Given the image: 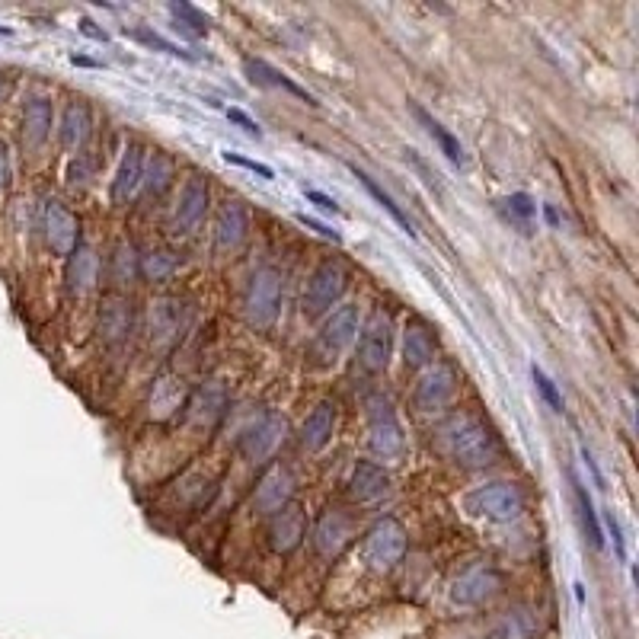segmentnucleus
I'll return each instance as SVG.
<instances>
[{
	"label": "nucleus",
	"mask_w": 639,
	"mask_h": 639,
	"mask_svg": "<svg viewBox=\"0 0 639 639\" xmlns=\"http://www.w3.org/2000/svg\"><path fill=\"white\" fill-rule=\"evenodd\" d=\"M90 128H93V122H90V109H87V103L71 100L68 106H64L58 138H61V144H64V147H68V151H80V147L87 144Z\"/></svg>",
	"instance_id": "a878e982"
},
{
	"label": "nucleus",
	"mask_w": 639,
	"mask_h": 639,
	"mask_svg": "<svg viewBox=\"0 0 639 639\" xmlns=\"http://www.w3.org/2000/svg\"><path fill=\"white\" fill-rule=\"evenodd\" d=\"M96 278H100V259H96V250L90 243H80V247L68 256V269H64L68 294L84 298V294L96 285Z\"/></svg>",
	"instance_id": "4be33fe9"
},
{
	"label": "nucleus",
	"mask_w": 639,
	"mask_h": 639,
	"mask_svg": "<svg viewBox=\"0 0 639 639\" xmlns=\"http://www.w3.org/2000/svg\"><path fill=\"white\" fill-rule=\"evenodd\" d=\"M55 106L48 96H32L23 109V147L26 151H39V147L52 135Z\"/></svg>",
	"instance_id": "5701e85b"
},
{
	"label": "nucleus",
	"mask_w": 639,
	"mask_h": 639,
	"mask_svg": "<svg viewBox=\"0 0 639 639\" xmlns=\"http://www.w3.org/2000/svg\"><path fill=\"white\" fill-rule=\"evenodd\" d=\"M250 234V211L240 199L221 202L215 215V253H234L247 243Z\"/></svg>",
	"instance_id": "dca6fc26"
},
{
	"label": "nucleus",
	"mask_w": 639,
	"mask_h": 639,
	"mask_svg": "<svg viewBox=\"0 0 639 639\" xmlns=\"http://www.w3.org/2000/svg\"><path fill=\"white\" fill-rule=\"evenodd\" d=\"M467 509L473 515L486 518V521L509 524L515 518H521V512H524V493L515 483L496 480V483H486L480 489H473V493L467 496Z\"/></svg>",
	"instance_id": "6e6552de"
},
{
	"label": "nucleus",
	"mask_w": 639,
	"mask_h": 639,
	"mask_svg": "<svg viewBox=\"0 0 639 639\" xmlns=\"http://www.w3.org/2000/svg\"><path fill=\"white\" fill-rule=\"evenodd\" d=\"M294 496V477H291V470L282 464V461H275L266 467V473L259 477L256 489H253V512L256 515H275V512H282L285 505L291 502Z\"/></svg>",
	"instance_id": "4468645a"
},
{
	"label": "nucleus",
	"mask_w": 639,
	"mask_h": 639,
	"mask_svg": "<svg viewBox=\"0 0 639 639\" xmlns=\"http://www.w3.org/2000/svg\"><path fill=\"white\" fill-rule=\"evenodd\" d=\"M457 390H461V378H457L454 365L438 362L419 378L413 390V406L419 413H441L457 400Z\"/></svg>",
	"instance_id": "1a4fd4ad"
},
{
	"label": "nucleus",
	"mask_w": 639,
	"mask_h": 639,
	"mask_svg": "<svg viewBox=\"0 0 639 639\" xmlns=\"http://www.w3.org/2000/svg\"><path fill=\"white\" fill-rule=\"evenodd\" d=\"M435 438L461 470H486L499 461V438L473 413H451L438 425Z\"/></svg>",
	"instance_id": "f257e3e1"
},
{
	"label": "nucleus",
	"mask_w": 639,
	"mask_h": 639,
	"mask_svg": "<svg viewBox=\"0 0 639 639\" xmlns=\"http://www.w3.org/2000/svg\"><path fill=\"white\" fill-rule=\"evenodd\" d=\"M435 355H438V336L429 323L422 317L406 320L403 326V362L409 371H422L435 365Z\"/></svg>",
	"instance_id": "a211bd4d"
},
{
	"label": "nucleus",
	"mask_w": 639,
	"mask_h": 639,
	"mask_svg": "<svg viewBox=\"0 0 639 639\" xmlns=\"http://www.w3.org/2000/svg\"><path fill=\"white\" fill-rule=\"evenodd\" d=\"M608 528H611V534H614V544H617V553H620V560H624V537H620V528H617V521H614V515H608Z\"/></svg>",
	"instance_id": "49530a36"
},
{
	"label": "nucleus",
	"mask_w": 639,
	"mask_h": 639,
	"mask_svg": "<svg viewBox=\"0 0 639 639\" xmlns=\"http://www.w3.org/2000/svg\"><path fill=\"white\" fill-rule=\"evenodd\" d=\"M358 355L355 362L365 374H381L390 365V352H393V320L384 307H378L374 314L365 320V326L358 330Z\"/></svg>",
	"instance_id": "423d86ee"
},
{
	"label": "nucleus",
	"mask_w": 639,
	"mask_h": 639,
	"mask_svg": "<svg viewBox=\"0 0 639 639\" xmlns=\"http://www.w3.org/2000/svg\"><path fill=\"white\" fill-rule=\"evenodd\" d=\"M413 112H416V119H419L425 128H429V135H432V138H435V144L441 147V154H445L451 163H464V147H461V141H457V138L451 135V131H448L445 125H441L438 119H432L429 112H425L422 106H413Z\"/></svg>",
	"instance_id": "2f4dec72"
},
{
	"label": "nucleus",
	"mask_w": 639,
	"mask_h": 639,
	"mask_svg": "<svg viewBox=\"0 0 639 639\" xmlns=\"http://www.w3.org/2000/svg\"><path fill=\"white\" fill-rule=\"evenodd\" d=\"M352 537H355V524L342 509H326L314 524V534H310L320 560H336V556L352 544Z\"/></svg>",
	"instance_id": "2eb2a0df"
},
{
	"label": "nucleus",
	"mask_w": 639,
	"mask_h": 639,
	"mask_svg": "<svg viewBox=\"0 0 639 639\" xmlns=\"http://www.w3.org/2000/svg\"><path fill=\"white\" fill-rule=\"evenodd\" d=\"M176 272V259L167 250H147L141 256V275L147 282H167V278Z\"/></svg>",
	"instance_id": "c9c22d12"
},
{
	"label": "nucleus",
	"mask_w": 639,
	"mask_h": 639,
	"mask_svg": "<svg viewBox=\"0 0 639 639\" xmlns=\"http://www.w3.org/2000/svg\"><path fill=\"white\" fill-rule=\"evenodd\" d=\"M141 179H144V151L141 144L131 141L125 147V157L119 163V173L112 179V205H128L135 199V192L141 189Z\"/></svg>",
	"instance_id": "412c9836"
},
{
	"label": "nucleus",
	"mask_w": 639,
	"mask_h": 639,
	"mask_svg": "<svg viewBox=\"0 0 639 639\" xmlns=\"http://www.w3.org/2000/svg\"><path fill=\"white\" fill-rule=\"evenodd\" d=\"M189 409H192V419L195 422H218L224 416V409H227V393L224 387L218 384H205L195 397L189 400Z\"/></svg>",
	"instance_id": "c85d7f7f"
},
{
	"label": "nucleus",
	"mask_w": 639,
	"mask_h": 639,
	"mask_svg": "<svg viewBox=\"0 0 639 639\" xmlns=\"http://www.w3.org/2000/svg\"><path fill=\"white\" fill-rule=\"evenodd\" d=\"M346 489H349V499L355 502H374L390 489V473L374 461H358Z\"/></svg>",
	"instance_id": "393cba45"
},
{
	"label": "nucleus",
	"mask_w": 639,
	"mask_h": 639,
	"mask_svg": "<svg viewBox=\"0 0 639 639\" xmlns=\"http://www.w3.org/2000/svg\"><path fill=\"white\" fill-rule=\"evenodd\" d=\"M227 119H231V122H237L243 131H247V135H256V138L262 135V131H259V125H256L250 116H247V112H240V109H227Z\"/></svg>",
	"instance_id": "79ce46f5"
},
{
	"label": "nucleus",
	"mask_w": 639,
	"mask_h": 639,
	"mask_svg": "<svg viewBox=\"0 0 639 639\" xmlns=\"http://www.w3.org/2000/svg\"><path fill=\"white\" fill-rule=\"evenodd\" d=\"M531 378H534V384H537V390H540V397H544V400L550 403L553 413H563V397H560V390L553 387V381L547 378V374L534 365V368H531Z\"/></svg>",
	"instance_id": "4c0bfd02"
},
{
	"label": "nucleus",
	"mask_w": 639,
	"mask_h": 639,
	"mask_svg": "<svg viewBox=\"0 0 639 639\" xmlns=\"http://www.w3.org/2000/svg\"><path fill=\"white\" fill-rule=\"evenodd\" d=\"M499 592H502V576H499V569L489 563L467 566L451 585L454 604H464V608H480V604L493 601Z\"/></svg>",
	"instance_id": "9b49d317"
},
{
	"label": "nucleus",
	"mask_w": 639,
	"mask_h": 639,
	"mask_svg": "<svg viewBox=\"0 0 639 639\" xmlns=\"http://www.w3.org/2000/svg\"><path fill=\"white\" fill-rule=\"evenodd\" d=\"M173 179H176L173 157H167L163 151H154L144 167V179H141L144 195L147 199H160V195H167V189L173 186Z\"/></svg>",
	"instance_id": "cd10ccee"
},
{
	"label": "nucleus",
	"mask_w": 639,
	"mask_h": 639,
	"mask_svg": "<svg viewBox=\"0 0 639 639\" xmlns=\"http://www.w3.org/2000/svg\"><path fill=\"white\" fill-rule=\"evenodd\" d=\"M135 275H141V256L135 253V247L119 243V247L112 250V256H109V278L116 285H128Z\"/></svg>",
	"instance_id": "473e14b6"
},
{
	"label": "nucleus",
	"mask_w": 639,
	"mask_h": 639,
	"mask_svg": "<svg viewBox=\"0 0 639 639\" xmlns=\"http://www.w3.org/2000/svg\"><path fill=\"white\" fill-rule=\"evenodd\" d=\"M572 486H576V502H579V515H582V528L588 534V540H592V547H604V537H601V524H598V515H595V505H592V496H588V489L572 477Z\"/></svg>",
	"instance_id": "f704fd0d"
},
{
	"label": "nucleus",
	"mask_w": 639,
	"mask_h": 639,
	"mask_svg": "<svg viewBox=\"0 0 639 639\" xmlns=\"http://www.w3.org/2000/svg\"><path fill=\"white\" fill-rule=\"evenodd\" d=\"M135 36H138L141 42H147V45H157V48H163V52H167V55H183V58H189L186 52H179V48H176L173 42H167V39L154 36V32H135Z\"/></svg>",
	"instance_id": "a19ab883"
},
{
	"label": "nucleus",
	"mask_w": 639,
	"mask_h": 639,
	"mask_svg": "<svg viewBox=\"0 0 639 639\" xmlns=\"http://www.w3.org/2000/svg\"><path fill=\"white\" fill-rule=\"evenodd\" d=\"M349 288V269L342 266L339 259H326L317 266V272L310 275L307 291H304V317L317 320L326 310H333V304L342 301V294Z\"/></svg>",
	"instance_id": "39448f33"
},
{
	"label": "nucleus",
	"mask_w": 639,
	"mask_h": 639,
	"mask_svg": "<svg viewBox=\"0 0 639 639\" xmlns=\"http://www.w3.org/2000/svg\"><path fill=\"white\" fill-rule=\"evenodd\" d=\"M505 208H509L521 224H528V221L534 218V211H537L534 202H531V195H524V192L509 195V199H505Z\"/></svg>",
	"instance_id": "58836bf2"
},
{
	"label": "nucleus",
	"mask_w": 639,
	"mask_h": 639,
	"mask_svg": "<svg viewBox=\"0 0 639 639\" xmlns=\"http://www.w3.org/2000/svg\"><path fill=\"white\" fill-rule=\"evenodd\" d=\"M42 231H45L48 250L55 256H71L80 247V221L74 218V211L58 199H48L42 205Z\"/></svg>",
	"instance_id": "ddd939ff"
},
{
	"label": "nucleus",
	"mask_w": 639,
	"mask_h": 639,
	"mask_svg": "<svg viewBox=\"0 0 639 639\" xmlns=\"http://www.w3.org/2000/svg\"><path fill=\"white\" fill-rule=\"evenodd\" d=\"M307 537V512L298 502H288L282 512H275L269 521V547L278 556H291Z\"/></svg>",
	"instance_id": "f3484780"
},
{
	"label": "nucleus",
	"mask_w": 639,
	"mask_h": 639,
	"mask_svg": "<svg viewBox=\"0 0 639 639\" xmlns=\"http://www.w3.org/2000/svg\"><path fill=\"white\" fill-rule=\"evenodd\" d=\"M170 13L179 20V26H189L192 36H205V32H208V16L199 13L195 7H189V4H173Z\"/></svg>",
	"instance_id": "e433bc0d"
},
{
	"label": "nucleus",
	"mask_w": 639,
	"mask_h": 639,
	"mask_svg": "<svg viewBox=\"0 0 639 639\" xmlns=\"http://www.w3.org/2000/svg\"><path fill=\"white\" fill-rule=\"evenodd\" d=\"M186 400V387L179 378H157L154 384V397H151V406L157 409V416H170L176 413L179 406H183Z\"/></svg>",
	"instance_id": "72a5a7b5"
},
{
	"label": "nucleus",
	"mask_w": 639,
	"mask_h": 639,
	"mask_svg": "<svg viewBox=\"0 0 639 639\" xmlns=\"http://www.w3.org/2000/svg\"><path fill=\"white\" fill-rule=\"evenodd\" d=\"M368 409V445L371 451L384 457V461H393L403 451V425L397 419V409L384 397V393H371L365 400Z\"/></svg>",
	"instance_id": "20e7f679"
},
{
	"label": "nucleus",
	"mask_w": 639,
	"mask_h": 639,
	"mask_svg": "<svg viewBox=\"0 0 639 639\" xmlns=\"http://www.w3.org/2000/svg\"><path fill=\"white\" fill-rule=\"evenodd\" d=\"M243 68H247V74H250V80H253L256 87H275V90H285V93H291V96H298L301 103H307V106H317V100H314V96H310L304 87H298V84H294L291 77H285L282 71H275L272 64L247 58V61H243Z\"/></svg>",
	"instance_id": "bb28decb"
},
{
	"label": "nucleus",
	"mask_w": 639,
	"mask_h": 639,
	"mask_svg": "<svg viewBox=\"0 0 639 639\" xmlns=\"http://www.w3.org/2000/svg\"><path fill=\"white\" fill-rule=\"evenodd\" d=\"M135 330V307L128 298H106L100 307V336L106 346H122Z\"/></svg>",
	"instance_id": "aec40b11"
},
{
	"label": "nucleus",
	"mask_w": 639,
	"mask_h": 639,
	"mask_svg": "<svg viewBox=\"0 0 639 639\" xmlns=\"http://www.w3.org/2000/svg\"><path fill=\"white\" fill-rule=\"evenodd\" d=\"M304 195H307V202H314V205H317L320 211H333V215H336V211H339V205H336V202L330 199V195H323V192H317V189H307Z\"/></svg>",
	"instance_id": "37998d69"
},
{
	"label": "nucleus",
	"mask_w": 639,
	"mask_h": 639,
	"mask_svg": "<svg viewBox=\"0 0 639 639\" xmlns=\"http://www.w3.org/2000/svg\"><path fill=\"white\" fill-rule=\"evenodd\" d=\"M186 330V307L176 298H160L151 304V339L157 346H173Z\"/></svg>",
	"instance_id": "6ab92c4d"
},
{
	"label": "nucleus",
	"mask_w": 639,
	"mask_h": 639,
	"mask_svg": "<svg viewBox=\"0 0 639 639\" xmlns=\"http://www.w3.org/2000/svg\"><path fill=\"white\" fill-rule=\"evenodd\" d=\"M282 288H285V278L272 266H259L250 275L247 291H243V317H247L253 330L266 333L275 326L278 310H282Z\"/></svg>",
	"instance_id": "f03ea898"
},
{
	"label": "nucleus",
	"mask_w": 639,
	"mask_h": 639,
	"mask_svg": "<svg viewBox=\"0 0 639 639\" xmlns=\"http://www.w3.org/2000/svg\"><path fill=\"white\" fill-rule=\"evenodd\" d=\"M333 432H336V403L323 400V403H317V409L301 425V435H298L301 448L310 451V454H317V451H323L326 445H330Z\"/></svg>",
	"instance_id": "b1692460"
},
{
	"label": "nucleus",
	"mask_w": 639,
	"mask_h": 639,
	"mask_svg": "<svg viewBox=\"0 0 639 639\" xmlns=\"http://www.w3.org/2000/svg\"><path fill=\"white\" fill-rule=\"evenodd\" d=\"M298 221H301L304 227H310V231H317V234H323V237H330V240H336V243L342 240V237H339V231H333V227H326V224H320L317 218H307V215H301Z\"/></svg>",
	"instance_id": "c03bdc74"
},
{
	"label": "nucleus",
	"mask_w": 639,
	"mask_h": 639,
	"mask_svg": "<svg viewBox=\"0 0 639 639\" xmlns=\"http://www.w3.org/2000/svg\"><path fill=\"white\" fill-rule=\"evenodd\" d=\"M349 170L355 173V179H358V183H362V186L368 189V195H371V199H374V202H378V205H381V208L387 211V215H390L393 221H397V224L403 227V231H406L409 237H413V234H416V231H413V221H409V218L403 215V208H400L397 202H393V199H390V195H387V192H384V189H381L378 183H374V179H371V176H368L365 170H358V167H355V163H349Z\"/></svg>",
	"instance_id": "7c9ffc66"
},
{
	"label": "nucleus",
	"mask_w": 639,
	"mask_h": 639,
	"mask_svg": "<svg viewBox=\"0 0 639 639\" xmlns=\"http://www.w3.org/2000/svg\"><path fill=\"white\" fill-rule=\"evenodd\" d=\"M224 160L227 163H237V167H243V170H253V173H259L262 179H272L275 173L266 167V163H259V160H247V157H240V154H224Z\"/></svg>",
	"instance_id": "ea45409f"
},
{
	"label": "nucleus",
	"mask_w": 639,
	"mask_h": 639,
	"mask_svg": "<svg viewBox=\"0 0 639 639\" xmlns=\"http://www.w3.org/2000/svg\"><path fill=\"white\" fill-rule=\"evenodd\" d=\"M288 435V422L278 413H262L250 429H243L237 438V451L243 461L250 464H262L266 457L275 454V448L282 445Z\"/></svg>",
	"instance_id": "9d476101"
},
{
	"label": "nucleus",
	"mask_w": 639,
	"mask_h": 639,
	"mask_svg": "<svg viewBox=\"0 0 639 639\" xmlns=\"http://www.w3.org/2000/svg\"><path fill=\"white\" fill-rule=\"evenodd\" d=\"M7 183H10V157H7L4 141H0V192L7 189Z\"/></svg>",
	"instance_id": "a18cd8bd"
},
{
	"label": "nucleus",
	"mask_w": 639,
	"mask_h": 639,
	"mask_svg": "<svg viewBox=\"0 0 639 639\" xmlns=\"http://www.w3.org/2000/svg\"><path fill=\"white\" fill-rule=\"evenodd\" d=\"M0 93H4V77H0Z\"/></svg>",
	"instance_id": "de8ad7c7"
},
{
	"label": "nucleus",
	"mask_w": 639,
	"mask_h": 639,
	"mask_svg": "<svg viewBox=\"0 0 639 639\" xmlns=\"http://www.w3.org/2000/svg\"><path fill=\"white\" fill-rule=\"evenodd\" d=\"M406 547H409V537H406V528L397 521V518H381L371 524V531L365 534V563L371 569L378 572H390L393 566L403 563L406 556Z\"/></svg>",
	"instance_id": "0eeeda50"
},
{
	"label": "nucleus",
	"mask_w": 639,
	"mask_h": 639,
	"mask_svg": "<svg viewBox=\"0 0 639 639\" xmlns=\"http://www.w3.org/2000/svg\"><path fill=\"white\" fill-rule=\"evenodd\" d=\"M358 330H362V314H358L355 304H342L339 310H333V317L320 326L317 339L310 342V365L333 368L339 355L355 342Z\"/></svg>",
	"instance_id": "7ed1b4c3"
},
{
	"label": "nucleus",
	"mask_w": 639,
	"mask_h": 639,
	"mask_svg": "<svg viewBox=\"0 0 639 639\" xmlns=\"http://www.w3.org/2000/svg\"><path fill=\"white\" fill-rule=\"evenodd\" d=\"M211 205V186H208V176L202 173H192L183 189H179V202L173 208V218H170V231L173 234H192L195 227L205 221V211Z\"/></svg>",
	"instance_id": "f8f14e48"
},
{
	"label": "nucleus",
	"mask_w": 639,
	"mask_h": 639,
	"mask_svg": "<svg viewBox=\"0 0 639 639\" xmlns=\"http://www.w3.org/2000/svg\"><path fill=\"white\" fill-rule=\"evenodd\" d=\"M537 633V617L528 608H515L502 620H496V627L489 630L486 639H534Z\"/></svg>",
	"instance_id": "c756f323"
}]
</instances>
